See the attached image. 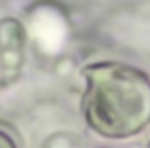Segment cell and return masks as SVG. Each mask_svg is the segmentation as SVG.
Returning a JSON list of instances; mask_svg holds the SVG:
<instances>
[{"label":"cell","mask_w":150,"mask_h":148,"mask_svg":"<svg viewBox=\"0 0 150 148\" xmlns=\"http://www.w3.org/2000/svg\"><path fill=\"white\" fill-rule=\"evenodd\" d=\"M82 113L105 138H129L150 123V78L119 62H101L84 70Z\"/></svg>","instance_id":"6da1fadb"},{"label":"cell","mask_w":150,"mask_h":148,"mask_svg":"<svg viewBox=\"0 0 150 148\" xmlns=\"http://www.w3.org/2000/svg\"><path fill=\"white\" fill-rule=\"evenodd\" d=\"M0 148H17V144H15V140L8 134L0 132Z\"/></svg>","instance_id":"7a4b0ae2"}]
</instances>
